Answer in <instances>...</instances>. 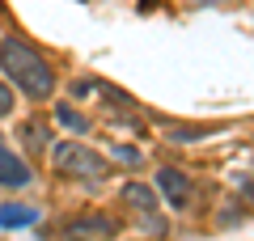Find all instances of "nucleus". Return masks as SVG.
Listing matches in <instances>:
<instances>
[{"label": "nucleus", "mask_w": 254, "mask_h": 241, "mask_svg": "<svg viewBox=\"0 0 254 241\" xmlns=\"http://www.w3.org/2000/svg\"><path fill=\"white\" fill-rule=\"evenodd\" d=\"M0 72L13 89H21L26 98H51L55 93V68L47 63V55L38 47L21 43V38H0Z\"/></svg>", "instance_id": "1"}, {"label": "nucleus", "mask_w": 254, "mask_h": 241, "mask_svg": "<svg viewBox=\"0 0 254 241\" xmlns=\"http://www.w3.org/2000/svg\"><path fill=\"white\" fill-rule=\"evenodd\" d=\"M51 165H55L60 178L81 182V186H98V182L110 174L106 157L93 152L89 144H81V140H60V144H51Z\"/></svg>", "instance_id": "2"}, {"label": "nucleus", "mask_w": 254, "mask_h": 241, "mask_svg": "<svg viewBox=\"0 0 254 241\" xmlns=\"http://www.w3.org/2000/svg\"><path fill=\"white\" fill-rule=\"evenodd\" d=\"M64 237L68 241H110L119 237V220L115 216H102V212H85V216H72V220H64Z\"/></svg>", "instance_id": "3"}, {"label": "nucleus", "mask_w": 254, "mask_h": 241, "mask_svg": "<svg viewBox=\"0 0 254 241\" xmlns=\"http://www.w3.org/2000/svg\"><path fill=\"white\" fill-rule=\"evenodd\" d=\"M157 190H161V199L174 207V212H187V207H190V195H195L190 178H187L182 170H174V165L157 170Z\"/></svg>", "instance_id": "4"}, {"label": "nucleus", "mask_w": 254, "mask_h": 241, "mask_svg": "<svg viewBox=\"0 0 254 241\" xmlns=\"http://www.w3.org/2000/svg\"><path fill=\"white\" fill-rule=\"evenodd\" d=\"M30 182H34V170H30L17 152H9L4 144H0V186L4 190H26Z\"/></svg>", "instance_id": "5"}, {"label": "nucleus", "mask_w": 254, "mask_h": 241, "mask_svg": "<svg viewBox=\"0 0 254 241\" xmlns=\"http://www.w3.org/2000/svg\"><path fill=\"white\" fill-rule=\"evenodd\" d=\"M30 224H38L34 203H0V229H30Z\"/></svg>", "instance_id": "6"}, {"label": "nucleus", "mask_w": 254, "mask_h": 241, "mask_svg": "<svg viewBox=\"0 0 254 241\" xmlns=\"http://www.w3.org/2000/svg\"><path fill=\"white\" fill-rule=\"evenodd\" d=\"M123 203H131L136 212L153 216V207H157V195H153V186H144V182H127V186H123Z\"/></svg>", "instance_id": "7"}, {"label": "nucleus", "mask_w": 254, "mask_h": 241, "mask_svg": "<svg viewBox=\"0 0 254 241\" xmlns=\"http://www.w3.org/2000/svg\"><path fill=\"white\" fill-rule=\"evenodd\" d=\"M21 144H26L34 157H38V152H47V148H51V127L38 123V119H30V123L21 127Z\"/></svg>", "instance_id": "8"}, {"label": "nucleus", "mask_w": 254, "mask_h": 241, "mask_svg": "<svg viewBox=\"0 0 254 241\" xmlns=\"http://www.w3.org/2000/svg\"><path fill=\"white\" fill-rule=\"evenodd\" d=\"M55 123H60V127H68L72 135H85V131H89V119H85L81 110H72L68 102H55Z\"/></svg>", "instance_id": "9"}, {"label": "nucleus", "mask_w": 254, "mask_h": 241, "mask_svg": "<svg viewBox=\"0 0 254 241\" xmlns=\"http://www.w3.org/2000/svg\"><path fill=\"white\" fill-rule=\"evenodd\" d=\"M212 127H182V123H170L165 127V140H174V144H190V140H203Z\"/></svg>", "instance_id": "10"}, {"label": "nucleus", "mask_w": 254, "mask_h": 241, "mask_svg": "<svg viewBox=\"0 0 254 241\" xmlns=\"http://www.w3.org/2000/svg\"><path fill=\"white\" fill-rule=\"evenodd\" d=\"M13 106H17V93H13V85L4 76H0V119H9Z\"/></svg>", "instance_id": "11"}, {"label": "nucleus", "mask_w": 254, "mask_h": 241, "mask_svg": "<svg viewBox=\"0 0 254 241\" xmlns=\"http://www.w3.org/2000/svg\"><path fill=\"white\" fill-rule=\"evenodd\" d=\"M115 157L123 161V165H140V148H131V144H119V148H115Z\"/></svg>", "instance_id": "12"}, {"label": "nucleus", "mask_w": 254, "mask_h": 241, "mask_svg": "<svg viewBox=\"0 0 254 241\" xmlns=\"http://www.w3.org/2000/svg\"><path fill=\"white\" fill-rule=\"evenodd\" d=\"M237 190H242L246 199H254V182H250V178H237Z\"/></svg>", "instance_id": "13"}, {"label": "nucleus", "mask_w": 254, "mask_h": 241, "mask_svg": "<svg viewBox=\"0 0 254 241\" xmlns=\"http://www.w3.org/2000/svg\"><path fill=\"white\" fill-rule=\"evenodd\" d=\"M0 9H4V0H0Z\"/></svg>", "instance_id": "14"}]
</instances>
